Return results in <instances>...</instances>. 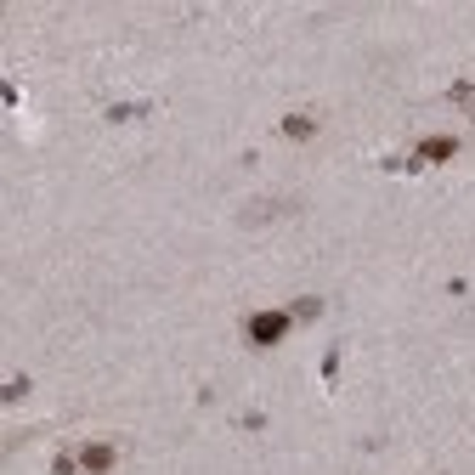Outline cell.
Instances as JSON below:
<instances>
[{"label": "cell", "instance_id": "obj_1", "mask_svg": "<svg viewBox=\"0 0 475 475\" xmlns=\"http://www.w3.org/2000/svg\"><path fill=\"white\" fill-rule=\"evenodd\" d=\"M114 464H119L114 441H85V447H68L57 458V475H108Z\"/></svg>", "mask_w": 475, "mask_h": 475}, {"label": "cell", "instance_id": "obj_2", "mask_svg": "<svg viewBox=\"0 0 475 475\" xmlns=\"http://www.w3.org/2000/svg\"><path fill=\"white\" fill-rule=\"evenodd\" d=\"M249 334H255V340H278V334H283V317H260V323H249Z\"/></svg>", "mask_w": 475, "mask_h": 475}]
</instances>
